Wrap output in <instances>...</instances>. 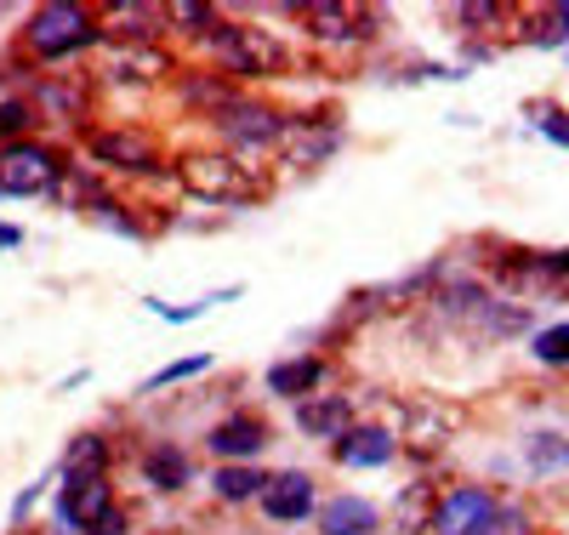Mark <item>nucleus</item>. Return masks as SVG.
Segmentation results:
<instances>
[{
  "label": "nucleus",
  "mask_w": 569,
  "mask_h": 535,
  "mask_svg": "<svg viewBox=\"0 0 569 535\" xmlns=\"http://www.w3.org/2000/svg\"><path fill=\"white\" fill-rule=\"evenodd\" d=\"M479 535H530V513L525 507H496V518Z\"/></svg>",
  "instance_id": "obj_26"
},
{
  "label": "nucleus",
  "mask_w": 569,
  "mask_h": 535,
  "mask_svg": "<svg viewBox=\"0 0 569 535\" xmlns=\"http://www.w3.org/2000/svg\"><path fill=\"white\" fill-rule=\"evenodd\" d=\"M530 354H536L541 365H569V325H547V330H536Z\"/></svg>",
  "instance_id": "obj_24"
},
{
  "label": "nucleus",
  "mask_w": 569,
  "mask_h": 535,
  "mask_svg": "<svg viewBox=\"0 0 569 535\" xmlns=\"http://www.w3.org/2000/svg\"><path fill=\"white\" fill-rule=\"evenodd\" d=\"M433 507H439V491L427 478L405 484V491H399V529H427V524H433Z\"/></svg>",
  "instance_id": "obj_19"
},
{
  "label": "nucleus",
  "mask_w": 569,
  "mask_h": 535,
  "mask_svg": "<svg viewBox=\"0 0 569 535\" xmlns=\"http://www.w3.org/2000/svg\"><path fill=\"white\" fill-rule=\"evenodd\" d=\"M393 450H399V439L388 427H348L337 439V462L342 467H382V462H393Z\"/></svg>",
  "instance_id": "obj_14"
},
{
  "label": "nucleus",
  "mask_w": 569,
  "mask_h": 535,
  "mask_svg": "<svg viewBox=\"0 0 569 535\" xmlns=\"http://www.w3.org/2000/svg\"><path fill=\"white\" fill-rule=\"evenodd\" d=\"M337 149H342V131L325 120H284V131H279V155L291 166H319Z\"/></svg>",
  "instance_id": "obj_9"
},
{
  "label": "nucleus",
  "mask_w": 569,
  "mask_h": 535,
  "mask_svg": "<svg viewBox=\"0 0 569 535\" xmlns=\"http://www.w3.org/2000/svg\"><path fill=\"white\" fill-rule=\"evenodd\" d=\"M182 91H188V103H206L211 115H222V109L233 103V86H222V80H200V75H188Z\"/></svg>",
  "instance_id": "obj_23"
},
{
  "label": "nucleus",
  "mask_w": 569,
  "mask_h": 535,
  "mask_svg": "<svg viewBox=\"0 0 569 535\" xmlns=\"http://www.w3.org/2000/svg\"><path fill=\"white\" fill-rule=\"evenodd\" d=\"M211 359H177V365H166V370H154L149 382H142V394H160V387H171V382H182V376H200Z\"/></svg>",
  "instance_id": "obj_25"
},
{
  "label": "nucleus",
  "mask_w": 569,
  "mask_h": 535,
  "mask_svg": "<svg viewBox=\"0 0 569 535\" xmlns=\"http://www.w3.org/2000/svg\"><path fill=\"white\" fill-rule=\"evenodd\" d=\"M211 52L228 75H279L284 69V46L257 29V23H217L211 29Z\"/></svg>",
  "instance_id": "obj_3"
},
{
  "label": "nucleus",
  "mask_w": 569,
  "mask_h": 535,
  "mask_svg": "<svg viewBox=\"0 0 569 535\" xmlns=\"http://www.w3.org/2000/svg\"><path fill=\"white\" fill-rule=\"evenodd\" d=\"M302 23L313 40H365L370 34V12H353L342 0H313V7H302Z\"/></svg>",
  "instance_id": "obj_13"
},
{
  "label": "nucleus",
  "mask_w": 569,
  "mask_h": 535,
  "mask_svg": "<svg viewBox=\"0 0 569 535\" xmlns=\"http://www.w3.org/2000/svg\"><path fill=\"white\" fill-rule=\"evenodd\" d=\"M262 513L268 518H279V524H297V518H308L313 513V478L308 473H279V478H268L262 484Z\"/></svg>",
  "instance_id": "obj_12"
},
{
  "label": "nucleus",
  "mask_w": 569,
  "mask_h": 535,
  "mask_svg": "<svg viewBox=\"0 0 569 535\" xmlns=\"http://www.w3.org/2000/svg\"><path fill=\"white\" fill-rule=\"evenodd\" d=\"M456 18H461V23H496V18H501V7H496V0H490V7L479 0V7H456Z\"/></svg>",
  "instance_id": "obj_31"
},
{
  "label": "nucleus",
  "mask_w": 569,
  "mask_h": 535,
  "mask_svg": "<svg viewBox=\"0 0 569 535\" xmlns=\"http://www.w3.org/2000/svg\"><path fill=\"white\" fill-rule=\"evenodd\" d=\"M530 120H536L552 142H563V149H569V115H558L552 103H541V109H530Z\"/></svg>",
  "instance_id": "obj_29"
},
{
  "label": "nucleus",
  "mask_w": 569,
  "mask_h": 535,
  "mask_svg": "<svg viewBox=\"0 0 569 535\" xmlns=\"http://www.w3.org/2000/svg\"><path fill=\"white\" fill-rule=\"evenodd\" d=\"M12 246H23V234H18V228H7V222H0V251H12Z\"/></svg>",
  "instance_id": "obj_34"
},
{
  "label": "nucleus",
  "mask_w": 569,
  "mask_h": 535,
  "mask_svg": "<svg viewBox=\"0 0 569 535\" xmlns=\"http://www.w3.org/2000/svg\"><path fill=\"white\" fill-rule=\"evenodd\" d=\"M69 473L74 478H109V445H103V433H80V439L69 445Z\"/></svg>",
  "instance_id": "obj_21"
},
{
  "label": "nucleus",
  "mask_w": 569,
  "mask_h": 535,
  "mask_svg": "<svg viewBox=\"0 0 569 535\" xmlns=\"http://www.w3.org/2000/svg\"><path fill=\"white\" fill-rule=\"evenodd\" d=\"M58 513L63 524L74 529H91V524H103L114 513V491H109V478H63V496H58Z\"/></svg>",
  "instance_id": "obj_8"
},
{
  "label": "nucleus",
  "mask_w": 569,
  "mask_h": 535,
  "mask_svg": "<svg viewBox=\"0 0 569 535\" xmlns=\"http://www.w3.org/2000/svg\"><path fill=\"white\" fill-rule=\"evenodd\" d=\"M376 529V507L359 496H337L319 513V535H370Z\"/></svg>",
  "instance_id": "obj_15"
},
{
  "label": "nucleus",
  "mask_w": 569,
  "mask_h": 535,
  "mask_svg": "<svg viewBox=\"0 0 569 535\" xmlns=\"http://www.w3.org/2000/svg\"><path fill=\"white\" fill-rule=\"evenodd\" d=\"M490 518H496V496H490V491H479V484H461V491L439 496L427 535H479Z\"/></svg>",
  "instance_id": "obj_6"
},
{
  "label": "nucleus",
  "mask_w": 569,
  "mask_h": 535,
  "mask_svg": "<svg viewBox=\"0 0 569 535\" xmlns=\"http://www.w3.org/2000/svg\"><path fill=\"white\" fill-rule=\"evenodd\" d=\"M262 473L257 467H217V496L222 502H251V496H262Z\"/></svg>",
  "instance_id": "obj_22"
},
{
  "label": "nucleus",
  "mask_w": 569,
  "mask_h": 535,
  "mask_svg": "<svg viewBox=\"0 0 569 535\" xmlns=\"http://www.w3.org/2000/svg\"><path fill=\"white\" fill-rule=\"evenodd\" d=\"M297 427L308 433V439H342V433L353 427V399L348 394H308L297 405Z\"/></svg>",
  "instance_id": "obj_11"
},
{
  "label": "nucleus",
  "mask_w": 569,
  "mask_h": 535,
  "mask_svg": "<svg viewBox=\"0 0 569 535\" xmlns=\"http://www.w3.org/2000/svg\"><path fill=\"white\" fill-rule=\"evenodd\" d=\"M262 445H268V422L251 416V410H233V416H222V422L211 427V456L228 462V467L262 456Z\"/></svg>",
  "instance_id": "obj_7"
},
{
  "label": "nucleus",
  "mask_w": 569,
  "mask_h": 535,
  "mask_svg": "<svg viewBox=\"0 0 569 535\" xmlns=\"http://www.w3.org/2000/svg\"><path fill=\"white\" fill-rule=\"evenodd\" d=\"M86 535H126V518H120V507H114V513H109L103 524H91Z\"/></svg>",
  "instance_id": "obj_32"
},
{
  "label": "nucleus",
  "mask_w": 569,
  "mask_h": 535,
  "mask_svg": "<svg viewBox=\"0 0 569 535\" xmlns=\"http://www.w3.org/2000/svg\"><path fill=\"white\" fill-rule=\"evenodd\" d=\"M142 478H149L154 491H182L188 484V456L177 445H154L149 462H142Z\"/></svg>",
  "instance_id": "obj_18"
},
{
  "label": "nucleus",
  "mask_w": 569,
  "mask_h": 535,
  "mask_svg": "<svg viewBox=\"0 0 569 535\" xmlns=\"http://www.w3.org/2000/svg\"><path fill=\"white\" fill-rule=\"evenodd\" d=\"M91 40H103V29L86 7H74V0H46V7L29 18V46L40 58H74Z\"/></svg>",
  "instance_id": "obj_2"
},
{
  "label": "nucleus",
  "mask_w": 569,
  "mask_h": 535,
  "mask_svg": "<svg viewBox=\"0 0 569 535\" xmlns=\"http://www.w3.org/2000/svg\"><path fill=\"white\" fill-rule=\"evenodd\" d=\"M69 166L46 142H7L0 149V194H46Z\"/></svg>",
  "instance_id": "obj_4"
},
{
  "label": "nucleus",
  "mask_w": 569,
  "mask_h": 535,
  "mask_svg": "<svg viewBox=\"0 0 569 535\" xmlns=\"http://www.w3.org/2000/svg\"><path fill=\"white\" fill-rule=\"evenodd\" d=\"M91 155H98L103 166H114V171H131V177H149L160 166L154 142L142 131H98L91 137Z\"/></svg>",
  "instance_id": "obj_10"
},
{
  "label": "nucleus",
  "mask_w": 569,
  "mask_h": 535,
  "mask_svg": "<svg viewBox=\"0 0 569 535\" xmlns=\"http://www.w3.org/2000/svg\"><path fill=\"white\" fill-rule=\"evenodd\" d=\"M319 376H325V365L319 359H284V365H273L268 370V394H279V399H302V394H313L319 387Z\"/></svg>",
  "instance_id": "obj_17"
},
{
  "label": "nucleus",
  "mask_w": 569,
  "mask_h": 535,
  "mask_svg": "<svg viewBox=\"0 0 569 535\" xmlns=\"http://www.w3.org/2000/svg\"><path fill=\"white\" fill-rule=\"evenodd\" d=\"M29 126V103H0V137H18Z\"/></svg>",
  "instance_id": "obj_30"
},
{
  "label": "nucleus",
  "mask_w": 569,
  "mask_h": 535,
  "mask_svg": "<svg viewBox=\"0 0 569 535\" xmlns=\"http://www.w3.org/2000/svg\"><path fill=\"white\" fill-rule=\"evenodd\" d=\"M177 177H182L188 194H200L211 206H257L268 194L262 177H251V166H240L233 155H188L177 166Z\"/></svg>",
  "instance_id": "obj_1"
},
{
  "label": "nucleus",
  "mask_w": 569,
  "mask_h": 535,
  "mask_svg": "<svg viewBox=\"0 0 569 535\" xmlns=\"http://www.w3.org/2000/svg\"><path fill=\"white\" fill-rule=\"evenodd\" d=\"M552 18H558V29L569 34V0H563V7H552Z\"/></svg>",
  "instance_id": "obj_35"
},
{
  "label": "nucleus",
  "mask_w": 569,
  "mask_h": 535,
  "mask_svg": "<svg viewBox=\"0 0 569 535\" xmlns=\"http://www.w3.org/2000/svg\"><path fill=\"white\" fill-rule=\"evenodd\" d=\"M114 75L126 80H160V75H171V58L160 52V46H126V52L114 58Z\"/></svg>",
  "instance_id": "obj_20"
},
{
  "label": "nucleus",
  "mask_w": 569,
  "mask_h": 535,
  "mask_svg": "<svg viewBox=\"0 0 569 535\" xmlns=\"http://www.w3.org/2000/svg\"><path fill=\"white\" fill-rule=\"evenodd\" d=\"M171 23H182V29H194V34H206V29H217V18H211V7H194V0H177V7L166 12Z\"/></svg>",
  "instance_id": "obj_27"
},
{
  "label": "nucleus",
  "mask_w": 569,
  "mask_h": 535,
  "mask_svg": "<svg viewBox=\"0 0 569 535\" xmlns=\"http://www.w3.org/2000/svg\"><path fill=\"white\" fill-rule=\"evenodd\" d=\"M399 422L410 427V439L427 450V445H445L450 439V427H456V410L450 405H405Z\"/></svg>",
  "instance_id": "obj_16"
},
{
  "label": "nucleus",
  "mask_w": 569,
  "mask_h": 535,
  "mask_svg": "<svg viewBox=\"0 0 569 535\" xmlns=\"http://www.w3.org/2000/svg\"><path fill=\"white\" fill-rule=\"evenodd\" d=\"M530 462L536 467H558V462H569V445L558 439V433H541V439H530Z\"/></svg>",
  "instance_id": "obj_28"
},
{
  "label": "nucleus",
  "mask_w": 569,
  "mask_h": 535,
  "mask_svg": "<svg viewBox=\"0 0 569 535\" xmlns=\"http://www.w3.org/2000/svg\"><path fill=\"white\" fill-rule=\"evenodd\" d=\"M211 126L222 131V142H233V149H251V155L279 149V131H284V120H279L268 103H246V97H233L222 115H211Z\"/></svg>",
  "instance_id": "obj_5"
},
{
  "label": "nucleus",
  "mask_w": 569,
  "mask_h": 535,
  "mask_svg": "<svg viewBox=\"0 0 569 535\" xmlns=\"http://www.w3.org/2000/svg\"><path fill=\"white\" fill-rule=\"evenodd\" d=\"M541 274H563V279H569V251H558V257H547V262H541Z\"/></svg>",
  "instance_id": "obj_33"
}]
</instances>
